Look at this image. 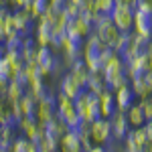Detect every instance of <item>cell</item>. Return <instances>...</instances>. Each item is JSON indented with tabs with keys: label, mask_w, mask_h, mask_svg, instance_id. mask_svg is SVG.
Masks as SVG:
<instances>
[{
	"label": "cell",
	"mask_w": 152,
	"mask_h": 152,
	"mask_svg": "<svg viewBox=\"0 0 152 152\" xmlns=\"http://www.w3.org/2000/svg\"><path fill=\"white\" fill-rule=\"evenodd\" d=\"M118 4H126V6H132V8H136V0H116Z\"/></svg>",
	"instance_id": "cell-32"
},
{
	"label": "cell",
	"mask_w": 152,
	"mask_h": 152,
	"mask_svg": "<svg viewBox=\"0 0 152 152\" xmlns=\"http://www.w3.org/2000/svg\"><path fill=\"white\" fill-rule=\"evenodd\" d=\"M110 126H112V138H116V140H124V136L128 134V130H130L126 112H124V110H116L114 116L110 118Z\"/></svg>",
	"instance_id": "cell-12"
},
{
	"label": "cell",
	"mask_w": 152,
	"mask_h": 152,
	"mask_svg": "<svg viewBox=\"0 0 152 152\" xmlns=\"http://www.w3.org/2000/svg\"><path fill=\"white\" fill-rule=\"evenodd\" d=\"M10 150L12 152H37L39 150V146H37V142H33L31 138H16V140L10 142Z\"/></svg>",
	"instance_id": "cell-24"
},
{
	"label": "cell",
	"mask_w": 152,
	"mask_h": 152,
	"mask_svg": "<svg viewBox=\"0 0 152 152\" xmlns=\"http://www.w3.org/2000/svg\"><path fill=\"white\" fill-rule=\"evenodd\" d=\"M59 148L63 152H79L81 150V142L75 130H67L61 138H59Z\"/></svg>",
	"instance_id": "cell-17"
},
{
	"label": "cell",
	"mask_w": 152,
	"mask_h": 152,
	"mask_svg": "<svg viewBox=\"0 0 152 152\" xmlns=\"http://www.w3.org/2000/svg\"><path fill=\"white\" fill-rule=\"evenodd\" d=\"M85 89H89V91H94V94H97V95L102 94L104 89H107V83H105V79H104V73H102V71H91Z\"/></svg>",
	"instance_id": "cell-21"
},
{
	"label": "cell",
	"mask_w": 152,
	"mask_h": 152,
	"mask_svg": "<svg viewBox=\"0 0 152 152\" xmlns=\"http://www.w3.org/2000/svg\"><path fill=\"white\" fill-rule=\"evenodd\" d=\"M130 87H132L134 95L140 97V99L150 97V95H152V71L146 69L144 73L136 75V77H132V79H130Z\"/></svg>",
	"instance_id": "cell-10"
},
{
	"label": "cell",
	"mask_w": 152,
	"mask_h": 152,
	"mask_svg": "<svg viewBox=\"0 0 152 152\" xmlns=\"http://www.w3.org/2000/svg\"><path fill=\"white\" fill-rule=\"evenodd\" d=\"M53 33H55L53 18H49V16L43 14L39 18V24H37V31H35V43L41 45V47H49L51 45V39H53Z\"/></svg>",
	"instance_id": "cell-11"
},
{
	"label": "cell",
	"mask_w": 152,
	"mask_h": 152,
	"mask_svg": "<svg viewBox=\"0 0 152 152\" xmlns=\"http://www.w3.org/2000/svg\"><path fill=\"white\" fill-rule=\"evenodd\" d=\"M132 33L142 37L144 41H150L152 39V12H146V10H142V8H134Z\"/></svg>",
	"instance_id": "cell-6"
},
{
	"label": "cell",
	"mask_w": 152,
	"mask_h": 152,
	"mask_svg": "<svg viewBox=\"0 0 152 152\" xmlns=\"http://www.w3.org/2000/svg\"><path fill=\"white\" fill-rule=\"evenodd\" d=\"M126 118H128L130 128H138V126H144L146 124V118H144V112H142L140 104H132L126 110Z\"/></svg>",
	"instance_id": "cell-20"
},
{
	"label": "cell",
	"mask_w": 152,
	"mask_h": 152,
	"mask_svg": "<svg viewBox=\"0 0 152 152\" xmlns=\"http://www.w3.org/2000/svg\"><path fill=\"white\" fill-rule=\"evenodd\" d=\"M75 110L85 122L99 118V95L89 91V89H81L79 95L75 97Z\"/></svg>",
	"instance_id": "cell-2"
},
{
	"label": "cell",
	"mask_w": 152,
	"mask_h": 152,
	"mask_svg": "<svg viewBox=\"0 0 152 152\" xmlns=\"http://www.w3.org/2000/svg\"><path fill=\"white\" fill-rule=\"evenodd\" d=\"M79 91H81V87L75 83V79L71 77V73H69V75H65V77L61 79V94H63V95H67V97H71V99H75V97L79 95Z\"/></svg>",
	"instance_id": "cell-23"
},
{
	"label": "cell",
	"mask_w": 152,
	"mask_h": 152,
	"mask_svg": "<svg viewBox=\"0 0 152 152\" xmlns=\"http://www.w3.org/2000/svg\"><path fill=\"white\" fill-rule=\"evenodd\" d=\"M150 97H152V95H150Z\"/></svg>",
	"instance_id": "cell-36"
},
{
	"label": "cell",
	"mask_w": 152,
	"mask_h": 152,
	"mask_svg": "<svg viewBox=\"0 0 152 152\" xmlns=\"http://www.w3.org/2000/svg\"><path fill=\"white\" fill-rule=\"evenodd\" d=\"M116 6V0H95V8L102 14H110Z\"/></svg>",
	"instance_id": "cell-28"
},
{
	"label": "cell",
	"mask_w": 152,
	"mask_h": 152,
	"mask_svg": "<svg viewBox=\"0 0 152 152\" xmlns=\"http://www.w3.org/2000/svg\"><path fill=\"white\" fill-rule=\"evenodd\" d=\"M71 77L75 79V83L81 87V89H85V85H87V79H89V73H91V69L87 67V63L83 61L81 57L75 59L73 63H71Z\"/></svg>",
	"instance_id": "cell-14"
},
{
	"label": "cell",
	"mask_w": 152,
	"mask_h": 152,
	"mask_svg": "<svg viewBox=\"0 0 152 152\" xmlns=\"http://www.w3.org/2000/svg\"><path fill=\"white\" fill-rule=\"evenodd\" d=\"M12 18H14V28L20 31V33H28L31 31V23H33V14L26 10V8H16V12H12Z\"/></svg>",
	"instance_id": "cell-18"
},
{
	"label": "cell",
	"mask_w": 152,
	"mask_h": 152,
	"mask_svg": "<svg viewBox=\"0 0 152 152\" xmlns=\"http://www.w3.org/2000/svg\"><path fill=\"white\" fill-rule=\"evenodd\" d=\"M57 116V97L51 94H45L43 97L37 99V107H35V118L39 122H49Z\"/></svg>",
	"instance_id": "cell-7"
},
{
	"label": "cell",
	"mask_w": 152,
	"mask_h": 152,
	"mask_svg": "<svg viewBox=\"0 0 152 152\" xmlns=\"http://www.w3.org/2000/svg\"><path fill=\"white\" fill-rule=\"evenodd\" d=\"M49 2H51L53 6H63V2H65V0H49Z\"/></svg>",
	"instance_id": "cell-33"
},
{
	"label": "cell",
	"mask_w": 152,
	"mask_h": 152,
	"mask_svg": "<svg viewBox=\"0 0 152 152\" xmlns=\"http://www.w3.org/2000/svg\"><path fill=\"white\" fill-rule=\"evenodd\" d=\"M37 65H39V69L43 73V77H47V75H53L55 69H57V57L53 55V51L51 47H37Z\"/></svg>",
	"instance_id": "cell-9"
},
{
	"label": "cell",
	"mask_w": 152,
	"mask_h": 152,
	"mask_svg": "<svg viewBox=\"0 0 152 152\" xmlns=\"http://www.w3.org/2000/svg\"><path fill=\"white\" fill-rule=\"evenodd\" d=\"M24 94H26V83L18 81V79H10L8 81V85H6V97L10 102H18Z\"/></svg>",
	"instance_id": "cell-22"
},
{
	"label": "cell",
	"mask_w": 152,
	"mask_h": 152,
	"mask_svg": "<svg viewBox=\"0 0 152 152\" xmlns=\"http://www.w3.org/2000/svg\"><path fill=\"white\" fill-rule=\"evenodd\" d=\"M112 16V23L116 24L122 33H128L132 31V24H134V8L132 6H126V4H118L114 6V10L110 12Z\"/></svg>",
	"instance_id": "cell-5"
},
{
	"label": "cell",
	"mask_w": 152,
	"mask_h": 152,
	"mask_svg": "<svg viewBox=\"0 0 152 152\" xmlns=\"http://www.w3.org/2000/svg\"><path fill=\"white\" fill-rule=\"evenodd\" d=\"M31 0H10V4L12 6H16V8H20V6H26Z\"/></svg>",
	"instance_id": "cell-31"
},
{
	"label": "cell",
	"mask_w": 152,
	"mask_h": 152,
	"mask_svg": "<svg viewBox=\"0 0 152 152\" xmlns=\"http://www.w3.org/2000/svg\"><path fill=\"white\" fill-rule=\"evenodd\" d=\"M102 73H104V79L107 83L110 89H118L120 85L128 83V75H126V63L120 53H114L112 57L107 59L102 67Z\"/></svg>",
	"instance_id": "cell-1"
},
{
	"label": "cell",
	"mask_w": 152,
	"mask_h": 152,
	"mask_svg": "<svg viewBox=\"0 0 152 152\" xmlns=\"http://www.w3.org/2000/svg\"><path fill=\"white\" fill-rule=\"evenodd\" d=\"M8 2H10V0H8Z\"/></svg>",
	"instance_id": "cell-35"
},
{
	"label": "cell",
	"mask_w": 152,
	"mask_h": 152,
	"mask_svg": "<svg viewBox=\"0 0 152 152\" xmlns=\"http://www.w3.org/2000/svg\"><path fill=\"white\" fill-rule=\"evenodd\" d=\"M118 110V104H116V95H114V89H104L99 94V116L102 118H112L114 112Z\"/></svg>",
	"instance_id": "cell-15"
},
{
	"label": "cell",
	"mask_w": 152,
	"mask_h": 152,
	"mask_svg": "<svg viewBox=\"0 0 152 152\" xmlns=\"http://www.w3.org/2000/svg\"><path fill=\"white\" fill-rule=\"evenodd\" d=\"M89 136L94 144H104L107 146L112 140V126H110V118H95L89 122Z\"/></svg>",
	"instance_id": "cell-4"
},
{
	"label": "cell",
	"mask_w": 152,
	"mask_h": 152,
	"mask_svg": "<svg viewBox=\"0 0 152 152\" xmlns=\"http://www.w3.org/2000/svg\"><path fill=\"white\" fill-rule=\"evenodd\" d=\"M69 26L77 33L79 37H83V39H87V37L94 33V24L89 23L83 14H77V16H73L71 18V23H69Z\"/></svg>",
	"instance_id": "cell-19"
},
{
	"label": "cell",
	"mask_w": 152,
	"mask_h": 152,
	"mask_svg": "<svg viewBox=\"0 0 152 152\" xmlns=\"http://www.w3.org/2000/svg\"><path fill=\"white\" fill-rule=\"evenodd\" d=\"M140 107H142V112H144L146 122L152 120V97H144V99H140Z\"/></svg>",
	"instance_id": "cell-29"
},
{
	"label": "cell",
	"mask_w": 152,
	"mask_h": 152,
	"mask_svg": "<svg viewBox=\"0 0 152 152\" xmlns=\"http://www.w3.org/2000/svg\"><path fill=\"white\" fill-rule=\"evenodd\" d=\"M136 8H142L146 12H152V0H136Z\"/></svg>",
	"instance_id": "cell-30"
},
{
	"label": "cell",
	"mask_w": 152,
	"mask_h": 152,
	"mask_svg": "<svg viewBox=\"0 0 152 152\" xmlns=\"http://www.w3.org/2000/svg\"><path fill=\"white\" fill-rule=\"evenodd\" d=\"M94 33L97 35L102 45H107V47L114 49V45H116V41H118V37H120L122 31L114 23H110V24H102V26H94Z\"/></svg>",
	"instance_id": "cell-13"
},
{
	"label": "cell",
	"mask_w": 152,
	"mask_h": 152,
	"mask_svg": "<svg viewBox=\"0 0 152 152\" xmlns=\"http://www.w3.org/2000/svg\"><path fill=\"white\" fill-rule=\"evenodd\" d=\"M114 95H116V104H118V110H128L130 105L134 104V99H136V95L132 91V87H130V83H124V85H120L118 89H114Z\"/></svg>",
	"instance_id": "cell-16"
},
{
	"label": "cell",
	"mask_w": 152,
	"mask_h": 152,
	"mask_svg": "<svg viewBox=\"0 0 152 152\" xmlns=\"http://www.w3.org/2000/svg\"><path fill=\"white\" fill-rule=\"evenodd\" d=\"M49 6H51V2L49 0H31L26 6H23V8H26V10L33 14V18H41L45 12L49 10Z\"/></svg>",
	"instance_id": "cell-25"
},
{
	"label": "cell",
	"mask_w": 152,
	"mask_h": 152,
	"mask_svg": "<svg viewBox=\"0 0 152 152\" xmlns=\"http://www.w3.org/2000/svg\"><path fill=\"white\" fill-rule=\"evenodd\" d=\"M12 79V71H10V65L6 63V59L0 57V83H8Z\"/></svg>",
	"instance_id": "cell-27"
},
{
	"label": "cell",
	"mask_w": 152,
	"mask_h": 152,
	"mask_svg": "<svg viewBox=\"0 0 152 152\" xmlns=\"http://www.w3.org/2000/svg\"><path fill=\"white\" fill-rule=\"evenodd\" d=\"M37 146H39V150H41V152H55L59 148V142L55 140V138H51V136L45 134L41 140L37 142Z\"/></svg>",
	"instance_id": "cell-26"
},
{
	"label": "cell",
	"mask_w": 152,
	"mask_h": 152,
	"mask_svg": "<svg viewBox=\"0 0 152 152\" xmlns=\"http://www.w3.org/2000/svg\"><path fill=\"white\" fill-rule=\"evenodd\" d=\"M69 2H73V4H77V6L81 4V0H69Z\"/></svg>",
	"instance_id": "cell-34"
},
{
	"label": "cell",
	"mask_w": 152,
	"mask_h": 152,
	"mask_svg": "<svg viewBox=\"0 0 152 152\" xmlns=\"http://www.w3.org/2000/svg\"><path fill=\"white\" fill-rule=\"evenodd\" d=\"M57 118L63 120L69 126V130H77L83 122L81 116L75 110V99H71V97H67L63 94H59V97H57Z\"/></svg>",
	"instance_id": "cell-3"
},
{
	"label": "cell",
	"mask_w": 152,
	"mask_h": 152,
	"mask_svg": "<svg viewBox=\"0 0 152 152\" xmlns=\"http://www.w3.org/2000/svg\"><path fill=\"white\" fill-rule=\"evenodd\" d=\"M146 45H148V41H144L142 37H138L136 33L130 31L128 39H126L124 47H122V51H120V55H122V59H124V63H128V61H132L136 55H140L142 51L146 49Z\"/></svg>",
	"instance_id": "cell-8"
}]
</instances>
